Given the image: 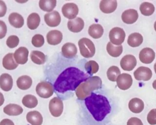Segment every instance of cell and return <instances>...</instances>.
Returning a JSON list of instances; mask_svg holds the SVG:
<instances>
[{
	"label": "cell",
	"mask_w": 156,
	"mask_h": 125,
	"mask_svg": "<svg viewBox=\"0 0 156 125\" xmlns=\"http://www.w3.org/2000/svg\"><path fill=\"white\" fill-rule=\"evenodd\" d=\"M44 73L55 94L63 100L73 97L78 86L91 77L75 58L66 59L62 56L49 64Z\"/></svg>",
	"instance_id": "6da1fadb"
},
{
	"label": "cell",
	"mask_w": 156,
	"mask_h": 125,
	"mask_svg": "<svg viewBox=\"0 0 156 125\" xmlns=\"http://www.w3.org/2000/svg\"><path fill=\"white\" fill-rule=\"evenodd\" d=\"M83 102L85 109L96 121H102L110 113L111 106L108 99L104 95L92 92Z\"/></svg>",
	"instance_id": "7a4b0ae2"
},
{
	"label": "cell",
	"mask_w": 156,
	"mask_h": 125,
	"mask_svg": "<svg viewBox=\"0 0 156 125\" xmlns=\"http://www.w3.org/2000/svg\"><path fill=\"white\" fill-rule=\"evenodd\" d=\"M102 87V80L98 76H91L86 81L81 83L76 88L75 93L79 100H84L93 91L100 89Z\"/></svg>",
	"instance_id": "3957f363"
},
{
	"label": "cell",
	"mask_w": 156,
	"mask_h": 125,
	"mask_svg": "<svg viewBox=\"0 0 156 125\" xmlns=\"http://www.w3.org/2000/svg\"><path fill=\"white\" fill-rule=\"evenodd\" d=\"M80 54L85 58L92 57L95 54V46L91 40L87 38H82L78 41Z\"/></svg>",
	"instance_id": "277c9868"
},
{
	"label": "cell",
	"mask_w": 156,
	"mask_h": 125,
	"mask_svg": "<svg viewBox=\"0 0 156 125\" xmlns=\"http://www.w3.org/2000/svg\"><path fill=\"white\" fill-rule=\"evenodd\" d=\"M37 94L43 98H48L51 97L54 93L52 85L46 80L39 82L35 88Z\"/></svg>",
	"instance_id": "5b68a950"
},
{
	"label": "cell",
	"mask_w": 156,
	"mask_h": 125,
	"mask_svg": "<svg viewBox=\"0 0 156 125\" xmlns=\"http://www.w3.org/2000/svg\"><path fill=\"white\" fill-rule=\"evenodd\" d=\"M126 33L124 30L118 27L112 28L109 32V38L112 44L120 46L124 41Z\"/></svg>",
	"instance_id": "8992f818"
},
{
	"label": "cell",
	"mask_w": 156,
	"mask_h": 125,
	"mask_svg": "<svg viewBox=\"0 0 156 125\" xmlns=\"http://www.w3.org/2000/svg\"><path fill=\"white\" fill-rule=\"evenodd\" d=\"M49 109L51 114L55 117L60 116L63 110V104L61 99L54 97L51 99L49 103Z\"/></svg>",
	"instance_id": "52a82bcc"
},
{
	"label": "cell",
	"mask_w": 156,
	"mask_h": 125,
	"mask_svg": "<svg viewBox=\"0 0 156 125\" xmlns=\"http://www.w3.org/2000/svg\"><path fill=\"white\" fill-rule=\"evenodd\" d=\"M62 12L65 17L70 20L76 18L79 12L77 5L73 2L65 4L62 8Z\"/></svg>",
	"instance_id": "ba28073f"
},
{
	"label": "cell",
	"mask_w": 156,
	"mask_h": 125,
	"mask_svg": "<svg viewBox=\"0 0 156 125\" xmlns=\"http://www.w3.org/2000/svg\"><path fill=\"white\" fill-rule=\"evenodd\" d=\"M133 80L132 76L127 73H122L116 80V84L118 88L122 90L129 89L132 84Z\"/></svg>",
	"instance_id": "9c48e42d"
},
{
	"label": "cell",
	"mask_w": 156,
	"mask_h": 125,
	"mask_svg": "<svg viewBox=\"0 0 156 125\" xmlns=\"http://www.w3.org/2000/svg\"><path fill=\"white\" fill-rule=\"evenodd\" d=\"M136 80L147 81L151 79L152 73L150 68L145 66L138 67L133 73Z\"/></svg>",
	"instance_id": "30bf717a"
},
{
	"label": "cell",
	"mask_w": 156,
	"mask_h": 125,
	"mask_svg": "<svg viewBox=\"0 0 156 125\" xmlns=\"http://www.w3.org/2000/svg\"><path fill=\"white\" fill-rule=\"evenodd\" d=\"M44 18L46 24L50 27H56L60 24L61 21L60 13L56 10L45 14Z\"/></svg>",
	"instance_id": "8fae6325"
},
{
	"label": "cell",
	"mask_w": 156,
	"mask_h": 125,
	"mask_svg": "<svg viewBox=\"0 0 156 125\" xmlns=\"http://www.w3.org/2000/svg\"><path fill=\"white\" fill-rule=\"evenodd\" d=\"M120 65L125 71H132L136 65V59L133 55H126L121 59Z\"/></svg>",
	"instance_id": "7c38bea8"
},
{
	"label": "cell",
	"mask_w": 156,
	"mask_h": 125,
	"mask_svg": "<svg viewBox=\"0 0 156 125\" xmlns=\"http://www.w3.org/2000/svg\"><path fill=\"white\" fill-rule=\"evenodd\" d=\"M155 54L154 50L150 48H143L139 54L140 60L145 64L152 63L155 59Z\"/></svg>",
	"instance_id": "4fadbf2b"
},
{
	"label": "cell",
	"mask_w": 156,
	"mask_h": 125,
	"mask_svg": "<svg viewBox=\"0 0 156 125\" xmlns=\"http://www.w3.org/2000/svg\"><path fill=\"white\" fill-rule=\"evenodd\" d=\"M29 51L25 47H20L13 53V57L18 64H25L28 60Z\"/></svg>",
	"instance_id": "5bb4252c"
},
{
	"label": "cell",
	"mask_w": 156,
	"mask_h": 125,
	"mask_svg": "<svg viewBox=\"0 0 156 125\" xmlns=\"http://www.w3.org/2000/svg\"><path fill=\"white\" fill-rule=\"evenodd\" d=\"M61 51L63 57L66 59H73L76 56L77 49L74 43H66L63 45Z\"/></svg>",
	"instance_id": "9a60e30c"
},
{
	"label": "cell",
	"mask_w": 156,
	"mask_h": 125,
	"mask_svg": "<svg viewBox=\"0 0 156 125\" xmlns=\"http://www.w3.org/2000/svg\"><path fill=\"white\" fill-rule=\"evenodd\" d=\"M138 13L135 9H128L124 11L121 15L122 21L126 24H133L136 21Z\"/></svg>",
	"instance_id": "2e32d148"
},
{
	"label": "cell",
	"mask_w": 156,
	"mask_h": 125,
	"mask_svg": "<svg viewBox=\"0 0 156 125\" xmlns=\"http://www.w3.org/2000/svg\"><path fill=\"white\" fill-rule=\"evenodd\" d=\"M67 26L70 31L73 32H79L84 27V21L81 18L77 17L73 20H69Z\"/></svg>",
	"instance_id": "e0dca14e"
},
{
	"label": "cell",
	"mask_w": 156,
	"mask_h": 125,
	"mask_svg": "<svg viewBox=\"0 0 156 125\" xmlns=\"http://www.w3.org/2000/svg\"><path fill=\"white\" fill-rule=\"evenodd\" d=\"M62 33L58 30H50L46 35L47 41L49 45H57L62 40Z\"/></svg>",
	"instance_id": "ac0fdd59"
},
{
	"label": "cell",
	"mask_w": 156,
	"mask_h": 125,
	"mask_svg": "<svg viewBox=\"0 0 156 125\" xmlns=\"http://www.w3.org/2000/svg\"><path fill=\"white\" fill-rule=\"evenodd\" d=\"M13 86V79L8 73H3L0 76V87L5 91H10Z\"/></svg>",
	"instance_id": "d6986e66"
},
{
	"label": "cell",
	"mask_w": 156,
	"mask_h": 125,
	"mask_svg": "<svg viewBox=\"0 0 156 125\" xmlns=\"http://www.w3.org/2000/svg\"><path fill=\"white\" fill-rule=\"evenodd\" d=\"M26 120L31 125H41L43 123L41 114L36 110L29 112L26 115Z\"/></svg>",
	"instance_id": "ffe728a7"
},
{
	"label": "cell",
	"mask_w": 156,
	"mask_h": 125,
	"mask_svg": "<svg viewBox=\"0 0 156 125\" xmlns=\"http://www.w3.org/2000/svg\"><path fill=\"white\" fill-rule=\"evenodd\" d=\"M144 102L139 98H135L130 100L129 102V110L135 113H139L141 112L144 109Z\"/></svg>",
	"instance_id": "44dd1931"
},
{
	"label": "cell",
	"mask_w": 156,
	"mask_h": 125,
	"mask_svg": "<svg viewBox=\"0 0 156 125\" xmlns=\"http://www.w3.org/2000/svg\"><path fill=\"white\" fill-rule=\"evenodd\" d=\"M117 7L116 1H101L99 4L100 10L105 13L113 12Z\"/></svg>",
	"instance_id": "7402d4cb"
},
{
	"label": "cell",
	"mask_w": 156,
	"mask_h": 125,
	"mask_svg": "<svg viewBox=\"0 0 156 125\" xmlns=\"http://www.w3.org/2000/svg\"><path fill=\"white\" fill-rule=\"evenodd\" d=\"M2 66L4 68L8 70H12L16 68L18 66L13 59V53H8L2 59Z\"/></svg>",
	"instance_id": "603a6c76"
},
{
	"label": "cell",
	"mask_w": 156,
	"mask_h": 125,
	"mask_svg": "<svg viewBox=\"0 0 156 125\" xmlns=\"http://www.w3.org/2000/svg\"><path fill=\"white\" fill-rule=\"evenodd\" d=\"M4 112L10 116H17L21 114L23 112V108L15 104H9L4 107Z\"/></svg>",
	"instance_id": "cb8c5ba5"
},
{
	"label": "cell",
	"mask_w": 156,
	"mask_h": 125,
	"mask_svg": "<svg viewBox=\"0 0 156 125\" xmlns=\"http://www.w3.org/2000/svg\"><path fill=\"white\" fill-rule=\"evenodd\" d=\"M9 21L10 24L16 28H20L24 25V18L19 13L13 12L9 16Z\"/></svg>",
	"instance_id": "d4e9b609"
},
{
	"label": "cell",
	"mask_w": 156,
	"mask_h": 125,
	"mask_svg": "<svg viewBox=\"0 0 156 125\" xmlns=\"http://www.w3.org/2000/svg\"><path fill=\"white\" fill-rule=\"evenodd\" d=\"M32 84V80L30 77L24 75L19 77L16 80V85L21 90H27Z\"/></svg>",
	"instance_id": "484cf974"
},
{
	"label": "cell",
	"mask_w": 156,
	"mask_h": 125,
	"mask_svg": "<svg viewBox=\"0 0 156 125\" xmlns=\"http://www.w3.org/2000/svg\"><path fill=\"white\" fill-rule=\"evenodd\" d=\"M88 34L93 38H101L104 33V29L99 24H93L88 28Z\"/></svg>",
	"instance_id": "4316f807"
},
{
	"label": "cell",
	"mask_w": 156,
	"mask_h": 125,
	"mask_svg": "<svg viewBox=\"0 0 156 125\" xmlns=\"http://www.w3.org/2000/svg\"><path fill=\"white\" fill-rule=\"evenodd\" d=\"M143 41V36L137 32H134L130 34L128 37L127 43L131 47H137L141 45Z\"/></svg>",
	"instance_id": "83f0119b"
},
{
	"label": "cell",
	"mask_w": 156,
	"mask_h": 125,
	"mask_svg": "<svg viewBox=\"0 0 156 125\" xmlns=\"http://www.w3.org/2000/svg\"><path fill=\"white\" fill-rule=\"evenodd\" d=\"M40 23V17L37 13H30L27 19V25L31 30L36 29Z\"/></svg>",
	"instance_id": "f1b7e54d"
},
{
	"label": "cell",
	"mask_w": 156,
	"mask_h": 125,
	"mask_svg": "<svg viewBox=\"0 0 156 125\" xmlns=\"http://www.w3.org/2000/svg\"><path fill=\"white\" fill-rule=\"evenodd\" d=\"M32 61L37 65H43L46 60V57L44 53L39 51H32L30 54Z\"/></svg>",
	"instance_id": "f546056e"
},
{
	"label": "cell",
	"mask_w": 156,
	"mask_h": 125,
	"mask_svg": "<svg viewBox=\"0 0 156 125\" xmlns=\"http://www.w3.org/2000/svg\"><path fill=\"white\" fill-rule=\"evenodd\" d=\"M106 49L108 54L113 57H119L122 52V46L121 45L115 46L110 41L107 43Z\"/></svg>",
	"instance_id": "4dcf8cb0"
},
{
	"label": "cell",
	"mask_w": 156,
	"mask_h": 125,
	"mask_svg": "<svg viewBox=\"0 0 156 125\" xmlns=\"http://www.w3.org/2000/svg\"><path fill=\"white\" fill-rule=\"evenodd\" d=\"M23 104L29 109L35 107L38 104L37 98L32 95H26L22 99Z\"/></svg>",
	"instance_id": "1f68e13d"
},
{
	"label": "cell",
	"mask_w": 156,
	"mask_h": 125,
	"mask_svg": "<svg viewBox=\"0 0 156 125\" xmlns=\"http://www.w3.org/2000/svg\"><path fill=\"white\" fill-rule=\"evenodd\" d=\"M57 4L55 0H41L39 1L40 8L45 12H52Z\"/></svg>",
	"instance_id": "d6a6232c"
},
{
	"label": "cell",
	"mask_w": 156,
	"mask_h": 125,
	"mask_svg": "<svg viewBox=\"0 0 156 125\" xmlns=\"http://www.w3.org/2000/svg\"><path fill=\"white\" fill-rule=\"evenodd\" d=\"M140 10L142 15L144 16H150L154 12V5L148 2H143L140 6Z\"/></svg>",
	"instance_id": "836d02e7"
},
{
	"label": "cell",
	"mask_w": 156,
	"mask_h": 125,
	"mask_svg": "<svg viewBox=\"0 0 156 125\" xmlns=\"http://www.w3.org/2000/svg\"><path fill=\"white\" fill-rule=\"evenodd\" d=\"M121 74V71L119 68L116 66H110L107 71V76L108 79L112 82H115L118 77Z\"/></svg>",
	"instance_id": "e575fe53"
},
{
	"label": "cell",
	"mask_w": 156,
	"mask_h": 125,
	"mask_svg": "<svg viewBox=\"0 0 156 125\" xmlns=\"http://www.w3.org/2000/svg\"><path fill=\"white\" fill-rule=\"evenodd\" d=\"M84 68L85 71L90 76L97 73L99 70V65L94 60H90L84 64Z\"/></svg>",
	"instance_id": "d590c367"
},
{
	"label": "cell",
	"mask_w": 156,
	"mask_h": 125,
	"mask_svg": "<svg viewBox=\"0 0 156 125\" xmlns=\"http://www.w3.org/2000/svg\"><path fill=\"white\" fill-rule=\"evenodd\" d=\"M32 45L37 48L41 47L43 45L44 43V37L41 34H36L32 38Z\"/></svg>",
	"instance_id": "8d00e7d4"
},
{
	"label": "cell",
	"mask_w": 156,
	"mask_h": 125,
	"mask_svg": "<svg viewBox=\"0 0 156 125\" xmlns=\"http://www.w3.org/2000/svg\"><path fill=\"white\" fill-rule=\"evenodd\" d=\"M19 41V38L16 35H10L6 40V45L9 48H13L18 46Z\"/></svg>",
	"instance_id": "74e56055"
},
{
	"label": "cell",
	"mask_w": 156,
	"mask_h": 125,
	"mask_svg": "<svg viewBox=\"0 0 156 125\" xmlns=\"http://www.w3.org/2000/svg\"><path fill=\"white\" fill-rule=\"evenodd\" d=\"M147 120L149 124L151 125L156 124V116L155 115V109H152L147 114Z\"/></svg>",
	"instance_id": "f35d334b"
},
{
	"label": "cell",
	"mask_w": 156,
	"mask_h": 125,
	"mask_svg": "<svg viewBox=\"0 0 156 125\" xmlns=\"http://www.w3.org/2000/svg\"><path fill=\"white\" fill-rule=\"evenodd\" d=\"M7 33V26L5 23L0 20V39L4 38Z\"/></svg>",
	"instance_id": "ab89813d"
},
{
	"label": "cell",
	"mask_w": 156,
	"mask_h": 125,
	"mask_svg": "<svg viewBox=\"0 0 156 125\" xmlns=\"http://www.w3.org/2000/svg\"><path fill=\"white\" fill-rule=\"evenodd\" d=\"M127 125H143V124L140 119L136 117H132L127 121Z\"/></svg>",
	"instance_id": "60d3db41"
},
{
	"label": "cell",
	"mask_w": 156,
	"mask_h": 125,
	"mask_svg": "<svg viewBox=\"0 0 156 125\" xmlns=\"http://www.w3.org/2000/svg\"><path fill=\"white\" fill-rule=\"evenodd\" d=\"M7 11V6L5 2L2 1H0V17L4 16Z\"/></svg>",
	"instance_id": "b9f144b4"
},
{
	"label": "cell",
	"mask_w": 156,
	"mask_h": 125,
	"mask_svg": "<svg viewBox=\"0 0 156 125\" xmlns=\"http://www.w3.org/2000/svg\"><path fill=\"white\" fill-rule=\"evenodd\" d=\"M0 125H15L13 122L9 119H4L0 122Z\"/></svg>",
	"instance_id": "7bdbcfd3"
},
{
	"label": "cell",
	"mask_w": 156,
	"mask_h": 125,
	"mask_svg": "<svg viewBox=\"0 0 156 125\" xmlns=\"http://www.w3.org/2000/svg\"><path fill=\"white\" fill-rule=\"evenodd\" d=\"M4 96H3L2 93H1L0 92V106H1L4 104Z\"/></svg>",
	"instance_id": "ee69618b"
},
{
	"label": "cell",
	"mask_w": 156,
	"mask_h": 125,
	"mask_svg": "<svg viewBox=\"0 0 156 125\" xmlns=\"http://www.w3.org/2000/svg\"><path fill=\"white\" fill-rule=\"evenodd\" d=\"M152 87L154 89L156 90V80H155L152 83Z\"/></svg>",
	"instance_id": "f6af8a7d"
},
{
	"label": "cell",
	"mask_w": 156,
	"mask_h": 125,
	"mask_svg": "<svg viewBox=\"0 0 156 125\" xmlns=\"http://www.w3.org/2000/svg\"><path fill=\"white\" fill-rule=\"evenodd\" d=\"M154 71H155V73H156V62H155V63L154 64Z\"/></svg>",
	"instance_id": "bcb514c9"
},
{
	"label": "cell",
	"mask_w": 156,
	"mask_h": 125,
	"mask_svg": "<svg viewBox=\"0 0 156 125\" xmlns=\"http://www.w3.org/2000/svg\"><path fill=\"white\" fill-rule=\"evenodd\" d=\"M154 29H155V30L156 31V21H155V22L154 23Z\"/></svg>",
	"instance_id": "7dc6e473"
},
{
	"label": "cell",
	"mask_w": 156,
	"mask_h": 125,
	"mask_svg": "<svg viewBox=\"0 0 156 125\" xmlns=\"http://www.w3.org/2000/svg\"><path fill=\"white\" fill-rule=\"evenodd\" d=\"M155 116H156V109H155Z\"/></svg>",
	"instance_id": "c3c4849f"
}]
</instances>
